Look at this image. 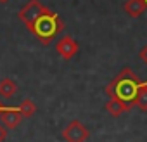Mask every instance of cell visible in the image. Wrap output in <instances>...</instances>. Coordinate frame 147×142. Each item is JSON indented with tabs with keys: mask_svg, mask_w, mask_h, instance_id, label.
Wrapping results in <instances>:
<instances>
[{
	"mask_svg": "<svg viewBox=\"0 0 147 142\" xmlns=\"http://www.w3.org/2000/svg\"><path fill=\"white\" fill-rule=\"evenodd\" d=\"M5 135H7V132H5V128L0 125V142H4V139H5Z\"/></svg>",
	"mask_w": 147,
	"mask_h": 142,
	"instance_id": "obj_13",
	"label": "cell"
},
{
	"mask_svg": "<svg viewBox=\"0 0 147 142\" xmlns=\"http://www.w3.org/2000/svg\"><path fill=\"white\" fill-rule=\"evenodd\" d=\"M23 121V114L18 108H0V125L5 130H14Z\"/></svg>",
	"mask_w": 147,
	"mask_h": 142,
	"instance_id": "obj_6",
	"label": "cell"
},
{
	"mask_svg": "<svg viewBox=\"0 0 147 142\" xmlns=\"http://www.w3.org/2000/svg\"><path fill=\"white\" fill-rule=\"evenodd\" d=\"M88 137H90L88 128H87L82 121H78V120L69 121V123L62 128V139H64L66 142H85Z\"/></svg>",
	"mask_w": 147,
	"mask_h": 142,
	"instance_id": "obj_4",
	"label": "cell"
},
{
	"mask_svg": "<svg viewBox=\"0 0 147 142\" xmlns=\"http://www.w3.org/2000/svg\"><path fill=\"white\" fill-rule=\"evenodd\" d=\"M140 85H142V82L138 80V76L133 73V71L130 68H123L107 83L106 94H107L109 99H119V101L131 106V101H133V97H135Z\"/></svg>",
	"mask_w": 147,
	"mask_h": 142,
	"instance_id": "obj_1",
	"label": "cell"
},
{
	"mask_svg": "<svg viewBox=\"0 0 147 142\" xmlns=\"http://www.w3.org/2000/svg\"><path fill=\"white\" fill-rule=\"evenodd\" d=\"M78 50H80L78 42L73 38V37H69V35L59 38L57 43H55V52H57L62 59H66V61H71L73 57L78 54Z\"/></svg>",
	"mask_w": 147,
	"mask_h": 142,
	"instance_id": "obj_5",
	"label": "cell"
},
{
	"mask_svg": "<svg viewBox=\"0 0 147 142\" xmlns=\"http://www.w3.org/2000/svg\"><path fill=\"white\" fill-rule=\"evenodd\" d=\"M9 2V0H0V4H7Z\"/></svg>",
	"mask_w": 147,
	"mask_h": 142,
	"instance_id": "obj_14",
	"label": "cell"
},
{
	"mask_svg": "<svg viewBox=\"0 0 147 142\" xmlns=\"http://www.w3.org/2000/svg\"><path fill=\"white\" fill-rule=\"evenodd\" d=\"M142 2H144V4H145V7H147V0H142Z\"/></svg>",
	"mask_w": 147,
	"mask_h": 142,
	"instance_id": "obj_15",
	"label": "cell"
},
{
	"mask_svg": "<svg viewBox=\"0 0 147 142\" xmlns=\"http://www.w3.org/2000/svg\"><path fill=\"white\" fill-rule=\"evenodd\" d=\"M138 57H140V59H142V61H144V62L147 64V45H145V47H144V49L140 50V54H138Z\"/></svg>",
	"mask_w": 147,
	"mask_h": 142,
	"instance_id": "obj_12",
	"label": "cell"
},
{
	"mask_svg": "<svg viewBox=\"0 0 147 142\" xmlns=\"http://www.w3.org/2000/svg\"><path fill=\"white\" fill-rule=\"evenodd\" d=\"M43 45H49L62 30H64V23L59 18L57 12H47L43 16H40L30 28H28Z\"/></svg>",
	"mask_w": 147,
	"mask_h": 142,
	"instance_id": "obj_2",
	"label": "cell"
},
{
	"mask_svg": "<svg viewBox=\"0 0 147 142\" xmlns=\"http://www.w3.org/2000/svg\"><path fill=\"white\" fill-rule=\"evenodd\" d=\"M18 92V83L12 78H4L0 80V97L2 99H11Z\"/></svg>",
	"mask_w": 147,
	"mask_h": 142,
	"instance_id": "obj_10",
	"label": "cell"
},
{
	"mask_svg": "<svg viewBox=\"0 0 147 142\" xmlns=\"http://www.w3.org/2000/svg\"><path fill=\"white\" fill-rule=\"evenodd\" d=\"M123 11L130 18H140L147 11V7H145V4L142 2V0H126L125 5H123Z\"/></svg>",
	"mask_w": 147,
	"mask_h": 142,
	"instance_id": "obj_8",
	"label": "cell"
},
{
	"mask_svg": "<svg viewBox=\"0 0 147 142\" xmlns=\"http://www.w3.org/2000/svg\"><path fill=\"white\" fill-rule=\"evenodd\" d=\"M130 108H131L130 104H126V102H123V101H119V99H109L107 104H106V111H107L113 118L121 116L123 113L130 111Z\"/></svg>",
	"mask_w": 147,
	"mask_h": 142,
	"instance_id": "obj_7",
	"label": "cell"
},
{
	"mask_svg": "<svg viewBox=\"0 0 147 142\" xmlns=\"http://www.w3.org/2000/svg\"><path fill=\"white\" fill-rule=\"evenodd\" d=\"M18 109L21 111L23 118H30V116H33V114L36 113V104H35L31 99H24V101L18 106Z\"/></svg>",
	"mask_w": 147,
	"mask_h": 142,
	"instance_id": "obj_11",
	"label": "cell"
},
{
	"mask_svg": "<svg viewBox=\"0 0 147 142\" xmlns=\"http://www.w3.org/2000/svg\"><path fill=\"white\" fill-rule=\"evenodd\" d=\"M0 108H2V106H0Z\"/></svg>",
	"mask_w": 147,
	"mask_h": 142,
	"instance_id": "obj_16",
	"label": "cell"
},
{
	"mask_svg": "<svg viewBox=\"0 0 147 142\" xmlns=\"http://www.w3.org/2000/svg\"><path fill=\"white\" fill-rule=\"evenodd\" d=\"M47 12H50V9L45 7L40 0H30L28 4H24V5L21 7V11L18 12V16H19V19L26 24V28H30L40 16H43V14H47Z\"/></svg>",
	"mask_w": 147,
	"mask_h": 142,
	"instance_id": "obj_3",
	"label": "cell"
},
{
	"mask_svg": "<svg viewBox=\"0 0 147 142\" xmlns=\"http://www.w3.org/2000/svg\"><path fill=\"white\" fill-rule=\"evenodd\" d=\"M131 106L138 108L140 111H147V82H142V85L138 87V90L131 101Z\"/></svg>",
	"mask_w": 147,
	"mask_h": 142,
	"instance_id": "obj_9",
	"label": "cell"
}]
</instances>
